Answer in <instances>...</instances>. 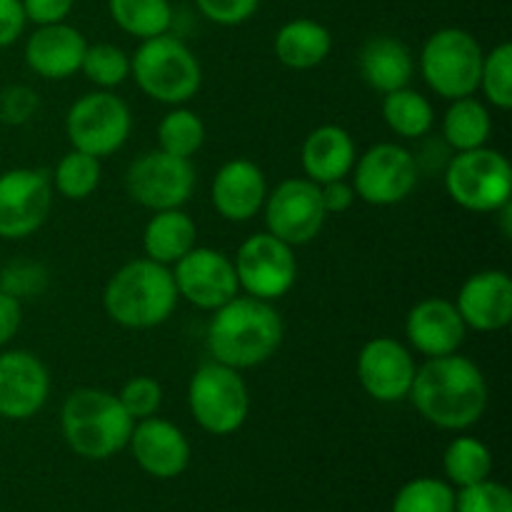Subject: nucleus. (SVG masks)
Returning a JSON list of instances; mask_svg holds the SVG:
<instances>
[{
	"label": "nucleus",
	"instance_id": "1",
	"mask_svg": "<svg viewBox=\"0 0 512 512\" xmlns=\"http://www.w3.org/2000/svg\"><path fill=\"white\" fill-rule=\"evenodd\" d=\"M408 400L425 423L463 433L480 423L488 410L490 388L485 373L465 355L425 358L418 365Z\"/></svg>",
	"mask_w": 512,
	"mask_h": 512
},
{
	"label": "nucleus",
	"instance_id": "2",
	"mask_svg": "<svg viewBox=\"0 0 512 512\" xmlns=\"http://www.w3.org/2000/svg\"><path fill=\"white\" fill-rule=\"evenodd\" d=\"M283 335V318L273 303L253 295H235L233 300L213 310L205 343L215 363L243 373L268 363L278 353Z\"/></svg>",
	"mask_w": 512,
	"mask_h": 512
},
{
	"label": "nucleus",
	"instance_id": "3",
	"mask_svg": "<svg viewBox=\"0 0 512 512\" xmlns=\"http://www.w3.org/2000/svg\"><path fill=\"white\" fill-rule=\"evenodd\" d=\"M178 300L168 265L155 263L145 255L120 265L103 288L105 315L128 330H150L168 323Z\"/></svg>",
	"mask_w": 512,
	"mask_h": 512
},
{
	"label": "nucleus",
	"instance_id": "4",
	"mask_svg": "<svg viewBox=\"0 0 512 512\" xmlns=\"http://www.w3.org/2000/svg\"><path fill=\"white\" fill-rule=\"evenodd\" d=\"M135 420L118 395L103 388H75L60 405V433L65 445L85 460H108L128 448Z\"/></svg>",
	"mask_w": 512,
	"mask_h": 512
},
{
	"label": "nucleus",
	"instance_id": "5",
	"mask_svg": "<svg viewBox=\"0 0 512 512\" xmlns=\"http://www.w3.org/2000/svg\"><path fill=\"white\" fill-rule=\"evenodd\" d=\"M130 78L150 100L175 108L198 95L203 65L188 43L163 33L140 40L138 50L130 55Z\"/></svg>",
	"mask_w": 512,
	"mask_h": 512
},
{
	"label": "nucleus",
	"instance_id": "6",
	"mask_svg": "<svg viewBox=\"0 0 512 512\" xmlns=\"http://www.w3.org/2000/svg\"><path fill=\"white\" fill-rule=\"evenodd\" d=\"M445 190L468 213L493 215L512 203V165L500 150L475 148L453 153L445 163Z\"/></svg>",
	"mask_w": 512,
	"mask_h": 512
},
{
	"label": "nucleus",
	"instance_id": "7",
	"mask_svg": "<svg viewBox=\"0 0 512 512\" xmlns=\"http://www.w3.org/2000/svg\"><path fill=\"white\" fill-rule=\"evenodd\" d=\"M483 55L485 50L473 33L463 28H440L423 43L418 68L435 95L458 100L478 93Z\"/></svg>",
	"mask_w": 512,
	"mask_h": 512
},
{
	"label": "nucleus",
	"instance_id": "8",
	"mask_svg": "<svg viewBox=\"0 0 512 512\" xmlns=\"http://www.w3.org/2000/svg\"><path fill=\"white\" fill-rule=\"evenodd\" d=\"M188 408L198 428L205 433H238L250 415V390L243 373L223 363L200 365L188 383Z\"/></svg>",
	"mask_w": 512,
	"mask_h": 512
},
{
	"label": "nucleus",
	"instance_id": "9",
	"mask_svg": "<svg viewBox=\"0 0 512 512\" xmlns=\"http://www.w3.org/2000/svg\"><path fill=\"white\" fill-rule=\"evenodd\" d=\"M133 133V113L113 90H93L75 100L65 115V135L70 148L95 158H108L128 143Z\"/></svg>",
	"mask_w": 512,
	"mask_h": 512
},
{
	"label": "nucleus",
	"instance_id": "10",
	"mask_svg": "<svg viewBox=\"0 0 512 512\" xmlns=\"http://www.w3.org/2000/svg\"><path fill=\"white\" fill-rule=\"evenodd\" d=\"M355 198L375 208H390L413 195L420 165L413 150L400 143H375L353 165Z\"/></svg>",
	"mask_w": 512,
	"mask_h": 512
},
{
	"label": "nucleus",
	"instance_id": "11",
	"mask_svg": "<svg viewBox=\"0 0 512 512\" xmlns=\"http://www.w3.org/2000/svg\"><path fill=\"white\" fill-rule=\"evenodd\" d=\"M195 183L198 175L193 160L178 158L160 148L140 153L125 173L130 200L150 213L183 208L193 198Z\"/></svg>",
	"mask_w": 512,
	"mask_h": 512
},
{
	"label": "nucleus",
	"instance_id": "12",
	"mask_svg": "<svg viewBox=\"0 0 512 512\" xmlns=\"http://www.w3.org/2000/svg\"><path fill=\"white\" fill-rule=\"evenodd\" d=\"M233 265L240 290L268 303L285 298L298 280L295 248L268 230L245 238L233 255Z\"/></svg>",
	"mask_w": 512,
	"mask_h": 512
},
{
	"label": "nucleus",
	"instance_id": "13",
	"mask_svg": "<svg viewBox=\"0 0 512 512\" xmlns=\"http://www.w3.org/2000/svg\"><path fill=\"white\" fill-rule=\"evenodd\" d=\"M263 215L268 233L293 248L313 243L328 220L323 198H320V185L305 175L275 185L273 193L265 198Z\"/></svg>",
	"mask_w": 512,
	"mask_h": 512
},
{
	"label": "nucleus",
	"instance_id": "14",
	"mask_svg": "<svg viewBox=\"0 0 512 512\" xmlns=\"http://www.w3.org/2000/svg\"><path fill=\"white\" fill-rule=\"evenodd\" d=\"M53 210V183L45 170L10 168L0 173V240L38 233Z\"/></svg>",
	"mask_w": 512,
	"mask_h": 512
},
{
	"label": "nucleus",
	"instance_id": "15",
	"mask_svg": "<svg viewBox=\"0 0 512 512\" xmlns=\"http://www.w3.org/2000/svg\"><path fill=\"white\" fill-rule=\"evenodd\" d=\"M170 273H173L178 298L198 310L213 313L220 305L240 295L233 258L223 250L195 245L170 268Z\"/></svg>",
	"mask_w": 512,
	"mask_h": 512
},
{
	"label": "nucleus",
	"instance_id": "16",
	"mask_svg": "<svg viewBox=\"0 0 512 512\" xmlns=\"http://www.w3.org/2000/svg\"><path fill=\"white\" fill-rule=\"evenodd\" d=\"M355 373H358L360 388L370 398L378 403H400V400H408L418 363L408 345L380 335L360 348Z\"/></svg>",
	"mask_w": 512,
	"mask_h": 512
},
{
	"label": "nucleus",
	"instance_id": "17",
	"mask_svg": "<svg viewBox=\"0 0 512 512\" xmlns=\"http://www.w3.org/2000/svg\"><path fill=\"white\" fill-rule=\"evenodd\" d=\"M50 398V370L30 350L0 353V418L30 420Z\"/></svg>",
	"mask_w": 512,
	"mask_h": 512
},
{
	"label": "nucleus",
	"instance_id": "18",
	"mask_svg": "<svg viewBox=\"0 0 512 512\" xmlns=\"http://www.w3.org/2000/svg\"><path fill=\"white\" fill-rule=\"evenodd\" d=\"M128 448L145 475L158 480H173L188 470L193 448L183 430L170 420L145 418L133 425Z\"/></svg>",
	"mask_w": 512,
	"mask_h": 512
},
{
	"label": "nucleus",
	"instance_id": "19",
	"mask_svg": "<svg viewBox=\"0 0 512 512\" xmlns=\"http://www.w3.org/2000/svg\"><path fill=\"white\" fill-rule=\"evenodd\" d=\"M453 303L468 330L500 333L512 323V278L498 268L480 270L460 285Z\"/></svg>",
	"mask_w": 512,
	"mask_h": 512
},
{
	"label": "nucleus",
	"instance_id": "20",
	"mask_svg": "<svg viewBox=\"0 0 512 512\" xmlns=\"http://www.w3.org/2000/svg\"><path fill=\"white\" fill-rule=\"evenodd\" d=\"M465 328L458 308L448 298H425L410 308L405 318V340L408 348L423 358H443L458 353L463 345Z\"/></svg>",
	"mask_w": 512,
	"mask_h": 512
},
{
	"label": "nucleus",
	"instance_id": "21",
	"mask_svg": "<svg viewBox=\"0 0 512 512\" xmlns=\"http://www.w3.org/2000/svg\"><path fill=\"white\" fill-rule=\"evenodd\" d=\"M268 180L260 165L248 158H233L218 168L210 188V200L218 215L230 223H248L263 210Z\"/></svg>",
	"mask_w": 512,
	"mask_h": 512
},
{
	"label": "nucleus",
	"instance_id": "22",
	"mask_svg": "<svg viewBox=\"0 0 512 512\" xmlns=\"http://www.w3.org/2000/svg\"><path fill=\"white\" fill-rule=\"evenodd\" d=\"M88 40L68 23L38 25L25 40V65L43 80H68L80 73Z\"/></svg>",
	"mask_w": 512,
	"mask_h": 512
},
{
	"label": "nucleus",
	"instance_id": "23",
	"mask_svg": "<svg viewBox=\"0 0 512 512\" xmlns=\"http://www.w3.org/2000/svg\"><path fill=\"white\" fill-rule=\"evenodd\" d=\"M355 160H358V145L343 125L328 123L310 130L300 148L303 175L318 185L350 178Z\"/></svg>",
	"mask_w": 512,
	"mask_h": 512
},
{
	"label": "nucleus",
	"instance_id": "24",
	"mask_svg": "<svg viewBox=\"0 0 512 512\" xmlns=\"http://www.w3.org/2000/svg\"><path fill=\"white\" fill-rule=\"evenodd\" d=\"M415 58L408 45L395 35H373L358 53V73L368 88L385 95L408 88L415 75Z\"/></svg>",
	"mask_w": 512,
	"mask_h": 512
},
{
	"label": "nucleus",
	"instance_id": "25",
	"mask_svg": "<svg viewBox=\"0 0 512 512\" xmlns=\"http://www.w3.org/2000/svg\"><path fill=\"white\" fill-rule=\"evenodd\" d=\"M275 58L290 70H313L333 50V33L313 18H293L280 25L273 40Z\"/></svg>",
	"mask_w": 512,
	"mask_h": 512
},
{
	"label": "nucleus",
	"instance_id": "26",
	"mask_svg": "<svg viewBox=\"0 0 512 512\" xmlns=\"http://www.w3.org/2000/svg\"><path fill=\"white\" fill-rule=\"evenodd\" d=\"M198 245V225L183 208L158 210L143 228L145 258L173 268Z\"/></svg>",
	"mask_w": 512,
	"mask_h": 512
},
{
	"label": "nucleus",
	"instance_id": "27",
	"mask_svg": "<svg viewBox=\"0 0 512 512\" xmlns=\"http://www.w3.org/2000/svg\"><path fill=\"white\" fill-rule=\"evenodd\" d=\"M493 135V115L475 95L450 100L443 115V143L453 153H465L488 145Z\"/></svg>",
	"mask_w": 512,
	"mask_h": 512
},
{
	"label": "nucleus",
	"instance_id": "28",
	"mask_svg": "<svg viewBox=\"0 0 512 512\" xmlns=\"http://www.w3.org/2000/svg\"><path fill=\"white\" fill-rule=\"evenodd\" d=\"M380 115H383L385 125L405 140L425 138L435 125L433 103L423 93L410 88V85L408 88L393 90V93H385Z\"/></svg>",
	"mask_w": 512,
	"mask_h": 512
},
{
	"label": "nucleus",
	"instance_id": "29",
	"mask_svg": "<svg viewBox=\"0 0 512 512\" xmlns=\"http://www.w3.org/2000/svg\"><path fill=\"white\" fill-rule=\"evenodd\" d=\"M443 470L445 480L458 490L483 483L493 475V453L483 440L473 435H458L445 448Z\"/></svg>",
	"mask_w": 512,
	"mask_h": 512
},
{
	"label": "nucleus",
	"instance_id": "30",
	"mask_svg": "<svg viewBox=\"0 0 512 512\" xmlns=\"http://www.w3.org/2000/svg\"><path fill=\"white\" fill-rule=\"evenodd\" d=\"M108 13L123 33L138 40L170 33L173 25L170 0H108Z\"/></svg>",
	"mask_w": 512,
	"mask_h": 512
},
{
	"label": "nucleus",
	"instance_id": "31",
	"mask_svg": "<svg viewBox=\"0 0 512 512\" xmlns=\"http://www.w3.org/2000/svg\"><path fill=\"white\" fill-rule=\"evenodd\" d=\"M100 178H103V163L95 155L83 153V150L70 148L55 165L50 183L53 193L65 200H88L98 190Z\"/></svg>",
	"mask_w": 512,
	"mask_h": 512
},
{
	"label": "nucleus",
	"instance_id": "32",
	"mask_svg": "<svg viewBox=\"0 0 512 512\" xmlns=\"http://www.w3.org/2000/svg\"><path fill=\"white\" fill-rule=\"evenodd\" d=\"M205 143V123L195 110L175 105L158 123V148L178 158L193 160Z\"/></svg>",
	"mask_w": 512,
	"mask_h": 512
},
{
	"label": "nucleus",
	"instance_id": "33",
	"mask_svg": "<svg viewBox=\"0 0 512 512\" xmlns=\"http://www.w3.org/2000/svg\"><path fill=\"white\" fill-rule=\"evenodd\" d=\"M80 73L98 90H115L130 78V55L113 43H88Z\"/></svg>",
	"mask_w": 512,
	"mask_h": 512
},
{
	"label": "nucleus",
	"instance_id": "34",
	"mask_svg": "<svg viewBox=\"0 0 512 512\" xmlns=\"http://www.w3.org/2000/svg\"><path fill=\"white\" fill-rule=\"evenodd\" d=\"M390 512H455V488L440 478H413L395 493Z\"/></svg>",
	"mask_w": 512,
	"mask_h": 512
},
{
	"label": "nucleus",
	"instance_id": "35",
	"mask_svg": "<svg viewBox=\"0 0 512 512\" xmlns=\"http://www.w3.org/2000/svg\"><path fill=\"white\" fill-rule=\"evenodd\" d=\"M478 90H483L485 103L498 110L512 108V45L500 43L483 55Z\"/></svg>",
	"mask_w": 512,
	"mask_h": 512
},
{
	"label": "nucleus",
	"instance_id": "36",
	"mask_svg": "<svg viewBox=\"0 0 512 512\" xmlns=\"http://www.w3.org/2000/svg\"><path fill=\"white\" fill-rule=\"evenodd\" d=\"M50 273L43 263L28 258L10 260L3 270H0V290L13 295L15 300H30L38 298L48 290Z\"/></svg>",
	"mask_w": 512,
	"mask_h": 512
},
{
	"label": "nucleus",
	"instance_id": "37",
	"mask_svg": "<svg viewBox=\"0 0 512 512\" xmlns=\"http://www.w3.org/2000/svg\"><path fill=\"white\" fill-rule=\"evenodd\" d=\"M118 395L120 405L125 408V413L138 423V420L153 418L158 415L160 405H163V388L155 378L150 375H133L130 380H125L123 388Z\"/></svg>",
	"mask_w": 512,
	"mask_h": 512
},
{
	"label": "nucleus",
	"instance_id": "38",
	"mask_svg": "<svg viewBox=\"0 0 512 512\" xmlns=\"http://www.w3.org/2000/svg\"><path fill=\"white\" fill-rule=\"evenodd\" d=\"M455 512H512V493L508 485L488 478L455 490Z\"/></svg>",
	"mask_w": 512,
	"mask_h": 512
},
{
	"label": "nucleus",
	"instance_id": "39",
	"mask_svg": "<svg viewBox=\"0 0 512 512\" xmlns=\"http://www.w3.org/2000/svg\"><path fill=\"white\" fill-rule=\"evenodd\" d=\"M40 110V98L28 85H5L0 90V123L23 125Z\"/></svg>",
	"mask_w": 512,
	"mask_h": 512
},
{
	"label": "nucleus",
	"instance_id": "40",
	"mask_svg": "<svg viewBox=\"0 0 512 512\" xmlns=\"http://www.w3.org/2000/svg\"><path fill=\"white\" fill-rule=\"evenodd\" d=\"M195 5L210 23L235 28V25L248 23L258 13L260 0H195Z\"/></svg>",
	"mask_w": 512,
	"mask_h": 512
},
{
	"label": "nucleus",
	"instance_id": "41",
	"mask_svg": "<svg viewBox=\"0 0 512 512\" xmlns=\"http://www.w3.org/2000/svg\"><path fill=\"white\" fill-rule=\"evenodd\" d=\"M20 3H23L25 18L33 25L65 23L75 8V0H20Z\"/></svg>",
	"mask_w": 512,
	"mask_h": 512
},
{
	"label": "nucleus",
	"instance_id": "42",
	"mask_svg": "<svg viewBox=\"0 0 512 512\" xmlns=\"http://www.w3.org/2000/svg\"><path fill=\"white\" fill-rule=\"evenodd\" d=\"M25 25H28V18H25L23 3L20 0H0V50L18 43Z\"/></svg>",
	"mask_w": 512,
	"mask_h": 512
},
{
	"label": "nucleus",
	"instance_id": "43",
	"mask_svg": "<svg viewBox=\"0 0 512 512\" xmlns=\"http://www.w3.org/2000/svg\"><path fill=\"white\" fill-rule=\"evenodd\" d=\"M320 198H323V208L328 215H343L355 205V190L353 185L345 180H333V183L320 185Z\"/></svg>",
	"mask_w": 512,
	"mask_h": 512
},
{
	"label": "nucleus",
	"instance_id": "44",
	"mask_svg": "<svg viewBox=\"0 0 512 512\" xmlns=\"http://www.w3.org/2000/svg\"><path fill=\"white\" fill-rule=\"evenodd\" d=\"M20 323H23V303L0 290V348H5L18 335Z\"/></svg>",
	"mask_w": 512,
	"mask_h": 512
}]
</instances>
